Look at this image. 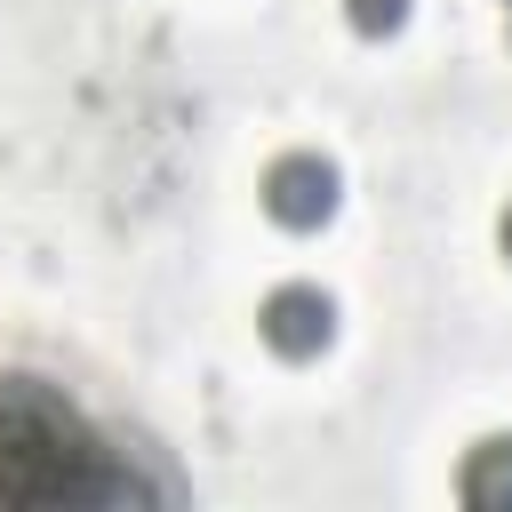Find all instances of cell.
Listing matches in <instances>:
<instances>
[{
  "label": "cell",
  "instance_id": "cell-3",
  "mask_svg": "<svg viewBox=\"0 0 512 512\" xmlns=\"http://www.w3.org/2000/svg\"><path fill=\"white\" fill-rule=\"evenodd\" d=\"M256 336L280 352V360H312L336 344V296L312 288V280H280L264 304H256Z\"/></svg>",
  "mask_w": 512,
  "mask_h": 512
},
{
  "label": "cell",
  "instance_id": "cell-4",
  "mask_svg": "<svg viewBox=\"0 0 512 512\" xmlns=\"http://www.w3.org/2000/svg\"><path fill=\"white\" fill-rule=\"evenodd\" d=\"M456 496H464L472 512H512V432H488V440L464 448Z\"/></svg>",
  "mask_w": 512,
  "mask_h": 512
},
{
  "label": "cell",
  "instance_id": "cell-1",
  "mask_svg": "<svg viewBox=\"0 0 512 512\" xmlns=\"http://www.w3.org/2000/svg\"><path fill=\"white\" fill-rule=\"evenodd\" d=\"M128 496L104 432L32 376H0V504H104Z\"/></svg>",
  "mask_w": 512,
  "mask_h": 512
},
{
  "label": "cell",
  "instance_id": "cell-2",
  "mask_svg": "<svg viewBox=\"0 0 512 512\" xmlns=\"http://www.w3.org/2000/svg\"><path fill=\"white\" fill-rule=\"evenodd\" d=\"M336 200H344V176H336L328 152H280L264 168V216L288 224V232H320L336 216Z\"/></svg>",
  "mask_w": 512,
  "mask_h": 512
},
{
  "label": "cell",
  "instance_id": "cell-6",
  "mask_svg": "<svg viewBox=\"0 0 512 512\" xmlns=\"http://www.w3.org/2000/svg\"><path fill=\"white\" fill-rule=\"evenodd\" d=\"M496 248H504V264H512V208L496 216Z\"/></svg>",
  "mask_w": 512,
  "mask_h": 512
},
{
  "label": "cell",
  "instance_id": "cell-5",
  "mask_svg": "<svg viewBox=\"0 0 512 512\" xmlns=\"http://www.w3.org/2000/svg\"><path fill=\"white\" fill-rule=\"evenodd\" d=\"M344 24H352L360 40H392V32L408 24V0H344Z\"/></svg>",
  "mask_w": 512,
  "mask_h": 512
}]
</instances>
